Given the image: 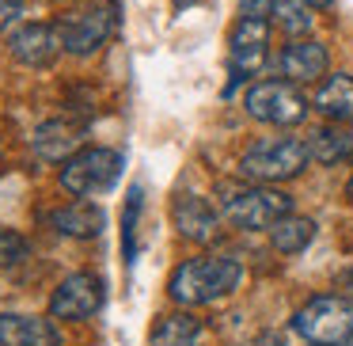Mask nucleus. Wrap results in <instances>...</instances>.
<instances>
[{
	"label": "nucleus",
	"instance_id": "obj_1",
	"mask_svg": "<svg viewBox=\"0 0 353 346\" xmlns=\"http://www.w3.org/2000/svg\"><path fill=\"white\" fill-rule=\"evenodd\" d=\"M239 282H243V267L236 259H228V255H198V259H186L171 270L168 297L183 308H201L228 297Z\"/></svg>",
	"mask_w": 353,
	"mask_h": 346
},
{
	"label": "nucleus",
	"instance_id": "obj_2",
	"mask_svg": "<svg viewBox=\"0 0 353 346\" xmlns=\"http://www.w3.org/2000/svg\"><path fill=\"white\" fill-rule=\"evenodd\" d=\"M216 209L224 213V221H232L243 232H270L281 217L292 213V198L254 179L251 183H216Z\"/></svg>",
	"mask_w": 353,
	"mask_h": 346
},
{
	"label": "nucleus",
	"instance_id": "obj_3",
	"mask_svg": "<svg viewBox=\"0 0 353 346\" xmlns=\"http://www.w3.org/2000/svg\"><path fill=\"white\" fill-rule=\"evenodd\" d=\"M292 331L307 346H345L353 338V300L342 293H319L296 308Z\"/></svg>",
	"mask_w": 353,
	"mask_h": 346
},
{
	"label": "nucleus",
	"instance_id": "obj_4",
	"mask_svg": "<svg viewBox=\"0 0 353 346\" xmlns=\"http://www.w3.org/2000/svg\"><path fill=\"white\" fill-rule=\"evenodd\" d=\"M312 153H307V141L300 137H262L239 160V175L254 179V183H285V179H296L307 168Z\"/></svg>",
	"mask_w": 353,
	"mask_h": 346
},
{
	"label": "nucleus",
	"instance_id": "obj_5",
	"mask_svg": "<svg viewBox=\"0 0 353 346\" xmlns=\"http://www.w3.org/2000/svg\"><path fill=\"white\" fill-rule=\"evenodd\" d=\"M118 175H122V153H114V148L88 145L61 164V186L72 198H95V194L110 191Z\"/></svg>",
	"mask_w": 353,
	"mask_h": 346
},
{
	"label": "nucleus",
	"instance_id": "obj_6",
	"mask_svg": "<svg viewBox=\"0 0 353 346\" xmlns=\"http://www.w3.org/2000/svg\"><path fill=\"white\" fill-rule=\"evenodd\" d=\"M243 110L262 126H300L307 118V99L292 80H259L247 88Z\"/></svg>",
	"mask_w": 353,
	"mask_h": 346
},
{
	"label": "nucleus",
	"instance_id": "obj_7",
	"mask_svg": "<svg viewBox=\"0 0 353 346\" xmlns=\"http://www.w3.org/2000/svg\"><path fill=\"white\" fill-rule=\"evenodd\" d=\"M57 31H61L65 54L72 57H92L103 42L114 35V4H92V8H80L72 16L57 19Z\"/></svg>",
	"mask_w": 353,
	"mask_h": 346
},
{
	"label": "nucleus",
	"instance_id": "obj_8",
	"mask_svg": "<svg viewBox=\"0 0 353 346\" xmlns=\"http://www.w3.org/2000/svg\"><path fill=\"white\" fill-rule=\"evenodd\" d=\"M270 19L266 16H251L243 12L239 23L232 27V39H228V65H232V80H243L254 77V73L266 65L270 54Z\"/></svg>",
	"mask_w": 353,
	"mask_h": 346
},
{
	"label": "nucleus",
	"instance_id": "obj_9",
	"mask_svg": "<svg viewBox=\"0 0 353 346\" xmlns=\"http://www.w3.org/2000/svg\"><path fill=\"white\" fill-rule=\"evenodd\" d=\"M103 278L92 274V270H80V274H69L50 297V316L54 320H88L103 308Z\"/></svg>",
	"mask_w": 353,
	"mask_h": 346
},
{
	"label": "nucleus",
	"instance_id": "obj_10",
	"mask_svg": "<svg viewBox=\"0 0 353 346\" xmlns=\"http://www.w3.org/2000/svg\"><path fill=\"white\" fill-rule=\"evenodd\" d=\"M61 50H65V42H61L57 23H27L8 39V54L19 65H27V69H46Z\"/></svg>",
	"mask_w": 353,
	"mask_h": 346
},
{
	"label": "nucleus",
	"instance_id": "obj_11",
	"mask_svg": "<svg viewBox=\"0 0 353 346\" xmlns=\"http://www.w3.org/2000/svg\"><path fill=\"white\" fill-rule=\"evenodd\" d=\"M171 221H175L179 236L190 240V244H209L216 236V229H221L216 209L205 198H198V194H175V202H171Z\"/></svg>",
	"mask_w": 353,
	"mask_h": 346
},
{
	"label": "nucleus",
	"instance_id": "obj_12",
	"mask_svg": "<svg viewBox=\"0 0 353 346\" xmlns=\"http://www.w3.org/2000/svg\"><path fill=\"white\" fill-rule=\"evenodd\" d=\"M0 346H61V327L54 323V316L4 312L0 316Z\"/></svg>",
	"mask_w": 353,
	"mask_h": 346
},
{
	"label": "nucleus",
	"instance_id": "obj_13",
	"mask_svg": "<svg viewBox=\"0 0 353 346\" xmlns=\"http://www.w3.org/2000/svg\"><path fill=\"white\" fill-rule=\"evenodd\" d=\"M277 65H281L285 80H292V84H312V80H319L323 73H327V46L300 35V39H292L289 46L281 50Z\"/></svg>",
	"mask_w": 353,
	"mask_h": 346
},
{
	"label": "nucleus",
	"instance_id": "obj_14",
	"mask_svg": "<svg viewBox=\"0 0 353 346\" xmlns=\"http://www.w3.org/2000/svg\"><path fill=\"white\" fill-rule=\"evenodd\" d=\"M31 145H34V153H39L42 160L65 164L69 156H77L80 148H84V130H80V126H72V122L54 118V122H42L39 130H34Z\"/></svg>",
	"mask_w": 353,
	"mask_h": 346
},
{
	"label": "nucleus",
	"instance_id": "obj_15",
	"mask_svg": "<svg viewBox=\"0 0 353 346\" xmlns=\"http://www.w3.org/2000/svg\"><path fill=\"white\" fill-rule=\"evenodd\" d=\"M312 107L319 110L327 122H353V77H345V73L327 77L315 88Z\"/></svg>",
	"mask_w": 353,
	"mask_h": 346
},
{
	"label": "nucleus",
	"instance_id": "obj_16",
	"mask_svg": "<svg viewBox=\"0 0 353 346\" xmlns=\"http://www.w3.org/2000/svg\"><path fill=\"white\" fill-rule=\"evenodd\" d=\"M307 153H312L315 164H342L353 156V130L350 122H330L312 130L307 137Z\"/></svg>",
	"mask_w": 353,
	"mask_h": 346
},
{
	"label": "nucleus",
	"instance_id": "obj_17",
	"mask_svg": "<svg viewBox=\"0 0 353 346\" xmlns=\"http://www.w3.org/2000/svg\"><path fill=\"white\" fill-rule=\"evenodd\" d=\"M152 346H209V331L198 316L190 312H171L156 323Z\"/></svg>",
	"mask_w": 353,
	"mask_h": 346
},
{
	"label": "nucleus",
	"instance_id": "obj_18",
	"mask_svg": "<svg viewBox=\"0 0 353 346\" xmlns=\"http://www.w3.org/2000/svg\"><path fill=\"white\" fill-rule=\"evenodd\" d=\"M103 224H107V213H103L99 206H92L88 198H80V202H72V206H65L54 213V229L61 232V236H72V240L99 236Z\"/></svg>",
	"mask_w": 353,
	"mask_h": 346
},
{
	"label": "nucleus",
	"instance_id": "obj_19",
	"mask_svg": "<svg viewBox=\"0 0 353 346\" xmlns=\"http://www.w3.org/2000/svg\"><path fill=\"white\" fill-rule=\"evenodd\" d=\"M312 240H315V221L312 217L289 213V217H281V221L270 229V244H274L281 255H300Z\"/></svg>",
	"mask_w": 353,
	"mask_h": 346
},
{
	"label": "nucleus",
	"instance_id": "obj_20",
	"mask_svg": "<svg viewBox=\"0 0 353 346\" xmlns=\"http://www.w3.org/2000/svg\"><path fill=\"white\" fill-rule=\"evenodd\" d=\"M312 12L315 8L307 0H270V19H274L285 35H292V39L312 31Z\"/></svg>",
	"mask_w": 353,
	"mask_h": 346
},
{
	"label": "nucleus",
	"instance_id": "obj_21",
	"mask_svg": "<svg viewBox=\"0 0 353 346\" xmlns=\"http://www.w3.org/2000/svg\"><path fill=\"white\" fill-rule=\"evenodd\" d=\"M141 202H145V191L133 186L130 198H125V217H122V244H125V259L133 262L137 255V244H133V232H137V213H141Z\"/></svg>",
	"mask_w": 353,
	"mask_h": 346
},
{
	"label": "nucleus",
	"instance_id": "obj_22",
	"mask_svg": "<svg viewBox=\"0 0 353 346\" xmlns=\"http://www.w3.org/2000/svg\"><path fill=\"white\" fill-rule=\"evenodd\" d=\"M19 259H27V240L16 229L0 224V267H16Z\"/></svg>",
	"mask_w": 353,
	"mask_h": 346
},
{
	"label": "nucleus",
	"instance_id": "obj_23",
	"mask_svg": "<svg viewBox=\"0 0 353 346\" xmlns=\"http://www.w3.org/2000/svg\"><path fill=\"white\" fill-rule=\"evenodd\" d=\"M19 8H23V0H0V31H8L16 23Z\"/></svg>",
	"mask_w": 353,
	"mask_h": 346
},
{
	"label": "nucleus",
	"instance_id": "obj_24",
	"mask_svg": "<svg viewBox=\"0 0 353 346\" xmlns=\"http://www.w3.org/2000/svg\"><path fill=\"white\" fill-rule=\"evenodd\" d=\"M315 12H327V8H334V0H307Z\"/></svg>",
	"mask_w": 353,
	"mask_h": 346
},
{
	"label": "nucleus",
	"instance_id": "obj_25",
	"mask_svg": "<svg viewBox=\"0 0 353 346\" xmlns=\"http://www.w3.org/2000/svg\"><path fill=\"white\" fill-rule=\"evenodd\" d=\"M345 198L353 202V175H350V183H345Z\"/></svg>",
	"mask_w": 353,
	"mask_h": 346
}]
</instances>
